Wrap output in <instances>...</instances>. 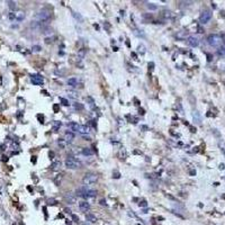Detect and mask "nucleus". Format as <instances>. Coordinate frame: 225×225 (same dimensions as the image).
<instances>
[{
	"label": "nucleus",
	"mask_w": 225,
	"mask_h": 225,
	"mask_svg": "<svg viewBox=\"0 0 225 225\" xmlns=\"http://www.w3.org/2000/svg\"><path fill=\"white\" fill-rule=\"evenodd\" d=\"M207 58H208V61H212V55H211V54H208Z\"/></svg>",
	"instance_id": "603ef678"
},
{
	"label": "nucleus",
	"mask_w": 225,
	"mask_h": 225,
	"mask_svg": "<svg viewBox=\"0 0 225 225\" xmlns=\"http://www.w3.org/2000/svg\"><path fill=\"white\" fill-rule=\"evenodd\" d=\"M190 129H191V132H193V133H194V132H196V128H194V127H190Z\"/></svg>",
	"instance_id": "864d4df0"
},
{
	"label": "nucleus",
	"mask_w": 225,
	"mask_h": 225,
	"mask_svg": "<svg viewBox=\"0 0 225 225\" xmlns=\"http://www.w3.org/2000/svg\"><path fill=\"white\" fill-rule=\"evenodd\" d=\"M24 18H25V15H24V12H19L18 15H16V19H17L18 21L24 20Z\"/></svg>",
	"instance_id": "412c9836"
},
{
	"label": "nucleus",
	"mask_w": 225,
	"mask_h": 225,
	"mask_svg": "<svg viewBox=\"0 0 225 225\" xmlns=\"http://www.w3.org/2000/svg\"><path fill=\"white\" fill-rule=\"evenodd\" d=\"M53 39H54V37H46L45 38V43L46 44H50L53 42Z\"/></svg>",
	"instance_id": "72a5a7b5"
},
{
	"label": "nucleus",
	"mask_w": 225,
	"mask_h": 225,
	"mask_svg": "<svg viewBox=\"0 0 225 225\" xmlns=\"http://www.w3.org/2000/svg\"><path fill=\"white\" fill-rule=\"evenodd\" d=\"M69 95H70L71 98H77V97H78L76 92H73V91H69Z\"/></svg>",
	"instance_id": "f704fd0d"
},
{
	"label": "nucleus",
	"mask_w": 225,
	"mask_h": 225,
	"mask_svg": "<svg viewBox=\"0 0 225 225\" xmlns=\"http://www.w3.org/2000/svg\"><path fill=\"white\" fill-rule=\"evenodd\" d=\"M138 51H140V52L142 53V54H143V53L145 52V50H144V46H143V45H140V46H138Z\"/></svg>",
	"instance_id": "e433bc0d"
},
{
	"label": "nucleus",
	"mask_w": 225,
	"mask_h": 225,
	"mask_svg": "<svg viewBox=\"0 0 225 225\" xmlns=\"http://www.w3.org/2000/svg\"><path fill=\"white\" fill-rule=\"evenodd\" d=\"M32 162L33 163H36V157H33L32 158Z\"/></svg>",
	"instance_id": "09e8293b"
},
{
	"label": "nucleus",
	"mask_w": 225,
	"mask_h": 225,
	"mask_svg": "<svg viewBox=\"0 0 225 225\" xmlns=\"http://www.w3.org/2000/svg\"><path fill=\"white\" fill-rule=\"evenodd\" d=\"M32 50H33V52H39V51L42 50V47L39 46V45H34V46L32 47Z\"/></svg>",
	"instance_id": "393cba45"
},
{
	"label": "nucleus",
	"mask_w": 225,
	"mask_h": 225,
	"mask_svg": "<svg viewBox=\"0 0 225 225\" xmlns=\"http://www.w3.org/2000/svg\"><path fill=\"white\" fill-rule=\"evenodd\" d=\"M96 195H97V191L96 190H91V189H88L87 191L85 193V195H83V198H92V197H96Z\"/></svg>",
	"instance_id": "9d476101"
},
{
	"label": "nucleus",
	"mask_w": 225,
	"mask_h": 225,
	"mask_svg": "<svg viewBox=\"0 0 225 225\" xmlns=\"http://www.w3.org/2000/svg\"><path fill=\"white\" fill-rule=\"evenodd\" d=\"M188 44H189L190 46L191 47H197L199 45V41H198V38L197 37H195V36H189L188 37Z\"/></svg>",
	"instance_id": "6e6552de"
},
{
	"label": "nucleus",
	"mask_w": 225,
	"mask_h": 225,
	"mask_svg": "<svg viewBox=\"0 0 225 225\" xmlns=\"http://www.w3.org/2000/svg\"><path fill=\"white\" fill-rule=\"evenodd\" d=\"M37 118H38V119H39V123H42V124L44 123V122H43V119H44V118H43V116H41V115H38V116H37Z\"/></svg>",
	"instance_id": "ea45409f"
},
{
	"label": "nucleus",
	"mask_w": 225,
	"mask_h": 225,
	"mask_svg": "<svg viewBox=\"0 0 225 225\" xmlns=\"http://www.w3.org/2000/svg\"><path fill=\"white\" fill-rule=\"evenodd\" d=\"M147 8L151 9V10H155V9L158 8V7L155 6V5H153V3H149V5H147Z\"/></svg>",
	"instance_id": "2f4dec72"
},
{
	"label": "nucleus",
	"mask_w": 225,
	"mask_h": 225,
	"mask_svg": "<svg viewBox=\"0 0 225 225\" xmlns=\"http://www.w3.org/2000/svg\"><path fill=\"white\" fill-rule=\"evenodd\" d=\"M141 128L144 129V131H146V129H147V126H141Z\"/></svg>",
	"instance_id": "3c124183"
},
{
	"label": "nucleus",
	"mask_w": 225,
	"mask_h": 225,
	"mask_svg": "<svg viewBox=\"0 0 225 225\" xmlns=\"http://www.w3.org/2000/svg\"><path fill=\"white\" fill-rule=\"evenodd\" d=\"M8 18L9 19H10V20H15V19H16V14H15V12H10V14L8 15Z\"/></svg>",
	"instance_id": "a878e982"
},
{
	"label": "nucleus",
	"mask_w": 225,
	"mask_h": 225,
	"mask_svg": "<svg viewBox=\"0 0 225 225\" xmlns=\"http://www.w3.org/2000/svg\"><path fill=\"white\" fill-rule=\"evenodd\" d=\"M59 180H61V175H58V177L54 179V181H55L56 185H59Z\"/></svg>",
	"instance_id": "4c0bfd02"
},
{
	"label": "nucleus",
	"mask_w": 225,
	"mask_h": 225,
	"mask_svg": "<svg viewBox=\"0 0 225 225\" xmlns=\"http://www.w3.org/2000/svg\"><path fill=\"white\" fill-rule=\"evenodd\" d=\"M73 106H74V109H77V110H82V109L85 108V106L82 105V104H79V102H76Z\"/></svg>",
	"instance_id": "6ab92c4d"
},
{
	"label": "nucleus",
	"mask_w": 225,
	"mask_h": 225,
	"mask_svg": "<svg viewBox=\"0 0 225 225\" xmlns=\"http://www.w3.org/2000/svg\"><path fill=\"white\" fill-rule=\"evenodd\" d=\"M198 33H204V29L199 27V28H198Z\"/></svg>",
	"instance_id": "8fccbe9b"
},
{
	"label": "nucleus",
	"mask_w": 225,
	"mask_h": 225,
	"mask_svg": "<svg viewBox=\"0 0 225 225\" xmlns=\"http://www.w3.org/2000/svg\"><path fill=\"white\" fill-rule=\"evenodd\" d=\"M189 173L191 176H195V175H196V171H195V170H191V171H189Z\"/></svg>",
	"instance_id": "c03bdc74"
},
{
	"label": "nucleus",
	"mask_w": 225,
	"mask_h": 225,
	"mask_svg": "<svg viewBox=\"0 0 225 225\" xmlns=\"http://www.w3.org/2000/svg\"><path fill=\"white\" fill-rule=\"evenodd\" d=\"M47 204L50 205V204H55V199H53V198H49L47 199Z\"/></svg>",
	"instance_id": "c9c22d12"
},
{
	"label": "nucleus",
	"mask_w": 225,
	"mask_h": 225,
	"mask_svg": "<svg viewBox=\"0 0 225 225\" xmlns=\"http://www.w3.org/2000/svg\"><path fill=\"white\" fill-rule=\"evenodd\" d=\"M97 180H98V176L96 175V173H86L85 177H83V179H82V182H83V185L85 186H89V185H94L97 182Z\"/></svg>",
	"instance_id": "f03ea898"
},
{
	"label": "nucleus",
	"mask_w": 225,
	"mask_h": 225,
	"mask_svg": "<svg viewBox=\"0 0 225 225\" xmlns=\"http://www.w3.org/2000/svg\"><path fill=\"white\" fill-rule=\"evenodd\" d=\"M113 178H116V179L120 178V173L118 172V171H115V172H113Z\"/></svg>",
	"instance_id": "473e14b6"
},
{
	"label": "nucleus",
	"mask_w": 225,
	"mask_h": 225,
	"mask_svg": "<svg viewBox=\"0 0 225 225\" xmlns=\"http://www.w3.org/2000/svg\"><path fill=\"white\" fill-rule=\"evenodd\" d=\"M49 155H50L51 159H53V157H54V152H50V153H49Z\"/></svg>",
	"instance_id": "49530a36"
},
{
	"label": "nucleus",
	"mask_w": 225,
	"mask_h": 225,
	"mask_svg": "<svg viewBox=\"0 0 225 225\" xmlns=\"http://www.w3.org/2000/svg\"><path fill=\"white\" fill-rule=\"evenodd\" d=\"M73 138H74V134H73V133H71V132H67V133H65V141H67V142L70 143V142L73 141Z\"/></svg>",
	"instance_id": "4468645a"
},
{
	"label": "nucleus",
	"mask_w": 225,
	"mask_h": 225,
	"mask_svg": "<svg viewBox=\"0 0 225 225\" xmlns=\"http://www.w3.org/2000/svg\"><path fill=\"white\" fill-rule=\"evenodd\" d=\"M222 37L219 35H216V34H211V35L207 36V43L213 47H219L221 44H222Z\"/></svg>",
	"instance_id": "f257e3e1"
},
{
	"label": "nucleus",
	"mask_w": 225,
	"mask_h": 225,
	"mask_svg": "<svg viewBox=\"0 0 225 225\" xmlns=\"http://www.w3.org/2000/svg\"><path fill=\"white\" fill-rule=\"evenodd\" d=\"M94 151L89 147H85V149H82V154L86 155V157H90V155H94Z\"/></svg>",
	"instance_id": "f8f14e48"
},
{
	"label": "nucleus",
	"mask_w": 225,
	"mask_h": 225,
	"mask_svg": "<svg viewBox=\"0 0 225 225\" xmlns=\"http://www.w3.org/2000/svg\"><path fill=\"white\" fill-rule=\"evenodd\" d=\"M64 200L68 203V204H74V203L77 202L76 196H74L73 194H71V193L65 194L64 195Z\"/></svg>",
	"instance_id": "0eeeda50"
},
{
	"label": "nucleus",
	"mask_w": 225,
	"mask_h": 225,
	"mask_svg": "<svg viewBox=\"0 0 225 225\" xmlns=\"http://www.w3.org/2000/svg\"><path fill=\"white\" fill-rule=\"evenodd\" d=\"M68 85L71 86V87H77L78 86V79L77 78H70L68 80Z\"/></svg>",
	"instance_id": "ddd939ff"
},
{
	"label": "nucleus",
	"mask_w": 225,
	"mask_h": 225,
	"mask_svg": "<svg viewBox=\"0 0 225 225\" xmlns=\"http://www.w3.org/2000/svg\"><path fill=\"white\" fill-rule=\"evenodd\" d=\"M138 206H140V207H146V206H147V203H146L145 200H141V202L138 203Z\"/></svg>",
	"instance_id": "c85d7f7f"
},
{
	"label": "nucleus",
	"mask_w": 225,
	"mask_h": 225,
	"mask_svg": "<svg viewBox=\"0 0 225 225\" xmlns=\"http://www.w3.org/2000/svg\"><path fill=\"white\" fill-rule=\"evenodd\" d=\"M138 113H140L141 115H144V114H145V113H144V109H140V110H138Z\"/></svg>",
	"instance_id": "de8ad7c7"
},
{
	"label": "nucleus",
	"mask_w": 225,
	"mask_h": 225,
	"mask_svg": "<svg viewBox=\"0 0 225 225\" xmlns=\"http://www.w3.org/2000/svg\"><path fill=\"white\" fill-rule=\"evenodd\" d=\"M79 208L81 209L82 212H87V211H89L90 209V205H89V203L88 202H80L79 203Z\"/></svg>",
	"instance_id": "1a4fd4ad"
},
{
	"label": "nucleus",
	"mask_w": 225,
	"mask_h": 225,
	"mask_svg": "<svg viewBox=\"0 0 225 225\" xmlns=\"http://www.w3.org/2000/svg\"><path fill=\"white\" fill-rule=\"evenodd\" d=\"M64 163H65V167H67L68 169H77V168H80V166H81V163H80L77 159L73 158V157H69V158L65 160Z\"/></svg>",
	"instance_id": "20e7f679"
},
{
	"label": "nucleus",
	"mask_w": 225,
	"mask_h": 225,
	"mask_svg": "<svg viewBox=\"0 0 225 225\" xmlns=\"http://www.w3.org/2000/svg\"><path fill=\"white\" fill-rule=\"evenodd\" d=\"M87 101L89 102V106H90L91 108H94V106H95V101H94V99H92L91 97H87Z\"/></svg>",
	"instance_id": "4be33fe9"
},
{
	"label": "nucleus",
	"mask_w": 225,
	"mask_h": 225,
	"mask_svg": "<svg viewBox=\"0 0 225 225\" xmlns=\"http://www.w3.org/2000/svg\"><path fill=\"white\" fill-rule=\"evenodd\" d=\"M8 5H9V8L11 9V10H16L17 9V3L15 2V1H8Z\"/></svg>",
	"instance_id": "f3484780"
},
{
	"label": "nucleus",
	"mask_w": 225,
	"mask_h": 225,
	"mask_svg": "<svg viewBox=\"0 0 225 225\" xmlns=\"http://www.w3.org/2000/svg\"><path fill=\"white\" fill-rule=\"evenodd\" d=\"M211 18H212V12L209 11V10H205V11H203L202 14H200L199 21L202 24H206L211 20Z\"/></svg>",
	"instance_id": "39448f33"
},
{
	"label": "nucleus",
	"mask_w": 225,
	"mask_h": 225,
	"mask_svg": "<svg viewBox=\"0 0 225 225\" xmlns=\"http://www.w3.org/2000/svg\"><path fill=\"white\" fill-rule=\"evenodd\" d=\"M72 219H73V222H79V217L77 216V215H72Z\"/></svg>",
	"instance_id": "58836bf2"
},
{
	"label": "nucleus",
	"mask_w": 225,
	"mask_h": 225,
	"mask_svg": "<svg viewBox=\"0 0 225 225\" xmlns=\"http://www.w3.org/2000/svg\"><path fill=\"white\" fill-rule=\"evenodd\" d=\"M53 108H54V111L56 113V111H58V109H59V106L58 105H54V107H53Z\"/></svg>",
	"instance_id": "a18cd8bd"
},
{
	"label": "nucleus",
	"mask_w": 225,
	"mask_h": 225,
	"mask_svg": "<svg viewBox=\"0 0 225 225\" xmlns=\"http://www.w3.org/2000/svg\"><path fill=\"white\" fill-rule=\"evenodd\" d=\"M60 164H61V162H60V161H56V162H54V163L52 164V169H53V170L56 169V168H58Z\"/></svg>",
	"instance_id": "c756f323"
},
{
	"label": "nucleus",
	"mask_w": 225,
	"mask_h": 225,
	"mask_svg": "<svg viewBox=\"0 0 225 225\" xmlns=\"http://www.w3.org/2000/svg\"><path fill=\"white\" fill-rule=\"evenodd\" d=\"M218 146H219V149H221V151H222V152L225 154V142H224V141H219V142H218Z\"/></svg>",
	"instance_id": "a211bd4d"
},
{
	"label": "nucleus",
	"mask_w": 225,
	"mask_h": 225,
	"mask_svg": "<svg viewBox=\"0 0 225 225\" xmlns=\"http://www.w3.org/2000/svg\"><path fill=\"white\" fill-rule=\"evenodd\" d=\"M64 72H65V70H55L54 71V73H55L56 76H62Z\"/></svg>",
	"instance_id": "7c9ffc66"
},
{
	"label": "nucleus",
	"mask_w": 225,
	"mask_h": 225,
	"mask_svg": "<svg viewBox=\"0 0 225 225\" xmlns=\"http://www.w3.org/2000/svg\"><path fill=\"white\" fill-rule=\"evenodd\" d=\"M143 18H152V15H143Z\"/></svg>",
	"instance_id": "37998d69"
},
{
	"label": "nucleus",
	"mask_w": 225,
	"mask_h": 225,
	"mask_svg": "<svg viewBox=\"0 0 225 225\" xmlns=\"http://www.w3.org/2000/svg\"><path fill=\"white\" fill-rule=\"evenodd\" d=\"M50 18H51V12L49 10H45V9L41 10V11L36 15V19L39 23H46V21L50 20Z\"/></svg>",
	"instance_id": "7ed1b4c3"
},
{
	"label": "nucleus",
	"mask_w": 225,
	"mask_h": 225,
	"mask_svg": "<svg viewBox=\"0 0 225 225\" xmlns=\"http://www.w3.org/2000/svg\"><path fill=\"white\" fill-rule=\"evenodd\" d=\"M224 85H225V82H224Z\"/></svg>",
	"instance_id": "5fc2aeb1"
},
{
	"label": "nucleus",
	"mask_w": 225,
	"mask_h": 225,
	"mask_svg": "<svg viewBox=\"0 0 225 225\" xmlns=\"http://www.w3.org/2000/svg\"><path fill=\"white\" fill-rule=\"evenodd\" d=\"M60 101L62 102V105H64V106H68V105H69V100L65 99V98H60Z\"/></svg>",
	"instance_id": "bb28decb"
},
{
	"label": "nucleus",
	"mask_w": 225,
	"mask_h": 225,
	"mask_svg": "<svg viewBox=\"0 0 225 225\" xmlns=\"http://www.w3.org/2000/svg\"><path fill=\"white\" fill-rule=\"evenodd\" d=\"M219 169H221V170H224V169H225V164H224V163H221V164H219Z\"/></svg>",
	"instance_id": "a19ab883"
},
{
	"label": "nucleus",
	"mask_w": 225,
	"mask_h": 225,
	"mask_svg": "<svg viewBox=\"0 0 225 225\" xmlns=\"http://www.w3.org/2000/svg\"><path fill=\"white\" fill-rule=\"evenodd\" d=\"M86 219L89 221V222H91V223H94V222H96L97 221L96 216H94L92 214H87V215H86Z\"/></svg>",
	"instance_id": "dca6fc26"
},
{
	"label": "nucleus",
	"mask_w": 225,
	"mask_h": 225,
	"mask_svg": "<svg viewBox=\"0 0 225 225\" xmlns=\"http://www.w3.org/2000/svg\"><path fill=\"white\" fill-rule=\"evenodd\" d=\"M68 127L73 132H79V128H80V125L76 122H71V123L68 124Z\"/></svg>",
	"instance_id": "9b49d317"
},
{
	"label": "nucleus",
	"mask_w": 225,
	"mask_h": 225,
	"mask_svg": "<svg viewBox=\"0 0 225 225\" xmlns=\"http://www.w3.org/2000/svg\"><path fill=\"white\" fill-rule=\"evenodd\" d=\"M89 126H87V125H82V126H80V128H79V132L81 133V134H88L89 133Z\"/></svg>",
	"instance_id": "2eb2a0df"
},
{
	"label": "nucleus",
	"mask_w": 225,
	"mask_h": 225,
	"mask_svg": "<svg viewBox=\"0 0 225 225\" xmlns=\"http://www.w3.org/2000/svg\"><path fill=\"white\" fill-rule=\"evenodd\" d=\"M53 125H54V131H56V129H58L59 127L61 126V122H58V120H55V122H54V124H53Z\"/></svg>",
	"instance_id": "cd10ccee"
},
{
	"label": "nucleus",
	"mask_w": 225,
	"mask_h": 225,
	"mask_svg": "<svg viewBox=\"0 0 225 225\" xmlns=\"http://www.w3.org/2000/svg\"><path fill=\"white\" fill-rule=\"evenodd\" d=\"M217 53H218V55H225V45L224 46L219 47L218 51H217Z\"/></svg>",
	"instance_id": "5701e85b"
},
{
	"label": "nucleus",
	"mask_w": 225,
	"mask_h": 225,
	"mask_svg": "<svg viewBox=\"0 0 225 225\" xmlns=\"http://www.w3.org/2000/svg\"><path fill=\"white\" fill-rule=\"evenodd\" d=\"M185 36H187V32H185V30H182V32H180V33L177 34V38H180V39L185 38Z\"/></svg>",
	"instance_id": "aec40b11"
},
{
	"label": "nucleus",
	"mask_w": 225,
	"mask_h": 225,
	"mask_svg": "<svg viewBox=\"0 0 225 225\" xmlns=\"http://www.w3.org/2000/svg\"><path fill=\"white\" fill-rule=\"evenodd\" d=\"M73 16H74V18L76 19H78L79 21H83V18L81 17V15L80 14H77V12H73Z\"/></svg>",
	"instance_id": "b1692460"
},
{
	"label": "nucleus",
	"mask_w": 225,
	"mask_h": 225,
	"mask_svg": "<svg viewBox=\"0 0 225 225\" xmlns=\"http://www.w3.org/2000/svg\"><path fill=\"white\" fill-rule=\"evenodd\" d=\"M30 81L33 82V85L39 86V85H43L44 79H43V77L39 76V74H32L30 76Z\"/></svg>",
	"instance_id": "423d86ee"
},
{
	"label": "nucleus",
	"mask_w": 225,
	"mask_h": 225,
	"mask_svg": "<svg viewBox=\"0 0 225 225\" xmlns=\"http://www.w3.org/2000/svg\"><path fill=\"white\" fill-rule=\"evenodd\" d=\"M100 205H106V200L105 199H100Z\"/></svg>",
	"instance_id": "79ce46f5"
}]
</instances>
